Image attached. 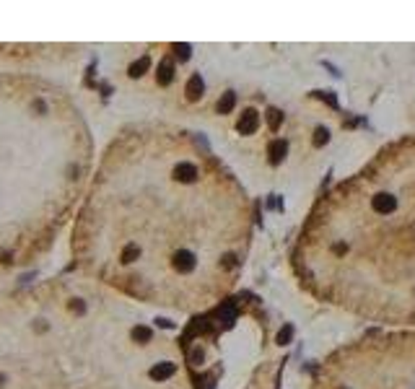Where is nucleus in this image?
Wrapping results in <instances>:
<instances>
[{
	"instance_id": "nucleus-1",
	"label": "nucleus",
	"mask_w": 415,
	"mask_h": 389,
	"mask_svg": "<svg viewBox=\"0 0 415 389\" xmlns=\"http://www.w3.org/2000/svg\"><path fill=\"white\" fill-rule=\"evenodd\" d=\"M133 236L119 265L133 293L200 311L236 286L254 211L239 179L192 132L161 127L138 140Z\"/></svg>"
},
{
	"instance_id": "nucleus-2",
	"label": "nucleus",
	"mask_w": 415,
	"mask_h": 389,
	"mask_svg": "<svg viewBox=\"0 0 415 389\" xmlns=\"http://www.w3.org/2000/svg\"><path fill=\"white\" fill-rule=\"evenodd\" d=\"M291 267L316 301L415 330V135L382 146L316 197Z\"/></svg>"
},
{
	"instance_id": "nucleus-3",
	"label": "nucleus",
	"mask_w": 415,
	"mask_h": 389,
	"mask_svg": "<svg viewBox=\"0 0 415 389\" xmlns=\"http://www.w3.org/2000/svg\"><path fill=\"white\" fill-rule=\"evenodd\" d=\"M309 389H415V330H371L324 356Z\"/></svg>"
}]
</instances>
